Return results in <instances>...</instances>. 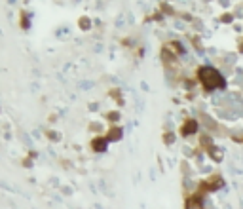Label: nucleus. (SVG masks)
I'll return each instance as SVG.
<instances>
[{
	"label": "nucleus",
	"mask_w": 243,
	"mask_h": 209,
	"mask_svg": "<svg viewBox=\"0 0 243 209\" xmlns=\"http://www.w3.org/2000/svg\"><path fill=\"white\" fill-rule=\"evenodd\" d=\"M200 78L203 80V84L207 87H218V86H222V76L218 74L215 68H201V72H200Z\"/></svg>",
	"instance_id": "nucleus-1"
}]
</instances>
